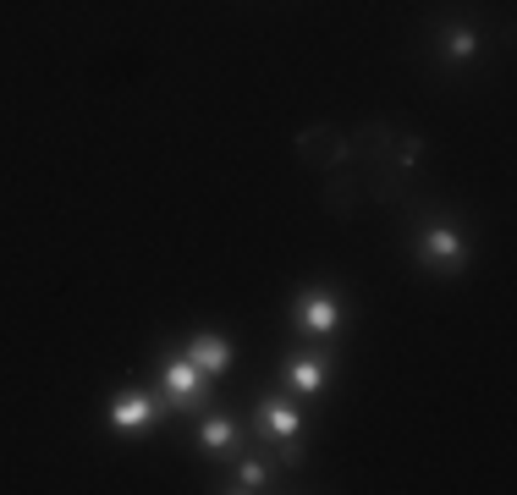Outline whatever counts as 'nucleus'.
<instances>
[{
	"label": "nucleus",
	"instance_id": "f257e3e1",
	"mask_svg": "<svg viewBox=\"0 0 517 495\" xmlns=\"http://www.w3.org/2000/svg\"><path fill=\"white\" fill-rule=\"evenodd\" d=\"M160 385H165V402H171V407H198V402H204V380H198V369L187 358L165 363Z\"/></svg>",
	"mask_w": 517,
	"mask_h": 495
},
{
	"label": "nucleus",
	"instance_id": "f03ea898",
	"mask_svg": "<svg viewBox=\"0 0 517 495\" xmlns=\"http://www.w3.org/2000/svg\"><path fill=\"white\" fill-rule=\"evenodd\" d=\"M187 363H193L198 374H226L231 369V341L226 336H193Z\"/></svg>",
	"mask_w": 517,
	"mask_h": 495
},
{
	"label": "nucleus",
	"instance_id": "7ed1b4c3",
	"mask_svg": "<svg viewBox=\"0 0 517 495\" xmlns=\"http://www.w3.org/2000/svg\"><path fill=\"white\" fill-rule=\"evenodd\" d=\"M418 248H424V259L435 264V270H457V264H462V242H457V231H451V226H429Z\"/></svg>",
	"mask_w": 517,
	"mask_h": 495
},
{
	"label": "nucleus",
	"instance_id": "20e7f679",
	"mask_svg": "<svg viewBox=\"0 0 517 495\" xmlns=\"http://www.w3.org/2000/svg\"><path fill=\"white\" fill-rule=\"evenodd\" d=\"M149 418H154V396H143V391H127V396H116V407H110V424L116 429H149Z\"/></svg>",
	"mask_w": 517,
	"mask_h": 495
},
{
	"label": "nucleus",
	"instance_id": "39448f33",
	"mask_svg": "<svg viewBox=\"0 0 517 495\" xmlns=\"http://www.w3.org/2000/svg\"><path fill=\"white\" fill-rule=\"evenodd\" d=\"M297 325L303 330H330L336 325V297L330 292H303L297 297Z\"/></svg>",
	"mask_w": 517,
	"mask_h": 495
},
{
	"label": "nucleus",
	"instance_id": "423d86ee",
	"mask_svg": "<svg viewBox=\"0 0 517 495\" xmlns=\"http://www.w3.org/2000/svg\"><path fill=\"white\" fill-rule=\"evenodd\" d=\"M259 429H270V440L292 446V440H297V413H292L286 402H264V407H259Z\"/></svg>",
	"mask_w": 517,
	"mask_h": 495
},
{
	"label": "nucleus",
	"instance_id": "0eeeda50",
	"mask_svg": "<svg viewBox=\"0 0 517 495\" xmlns=\"http://www.w3.org/2000/svg\"><path fill=\"white\" fill-rule=\"evenodd\" d=\"M286 380H292L297 396H319V385H325V358H297L292 369H286Z\"/></svg>",
	"mask_w": 517,
	"mask_h": 495
},
{
	"label": "nucleus",
	"instance_id": "6e6552de",
	"mask_svg": "<svg viewBox=\"0 0 517 495\" xmlns=\"http://www.w3.org/2000/svg\"><path fill=\"white\" fill-rule=\"evenodd\" d=\"M198 440H204V451H209V457H220V451H231V446H237V424H231V418H204Z\"/></svg>",
	"mask_w": 517,
	"mask_h": 495
},
{
	"label": "nucleus",
	"instance_id": "1a4fd4ad",
	"mask_svg": "<svg viewBox=\"0 0 517 495\" xmlns=\"http://www.w3.org/2000/svg\"><path fill=\"white\" fill-rule=\"evenodd\" d=\"M264 484H270V468L253 457V462H242V468H237V484H231V490H264Z\"/></svg>",
	"mask_w": 517,
	"mask_h": 495
},
{
	"label": "nucleus",
	"instance_id": "9d476101",
	"mask_svg": "<svg viewBox=\"0 0 517 495\" xmlns=\"http://www.w3.org/2000/svg\"><path fill=\"white\" fill-rule=\"evenodd\" d=\"M473 50H479L473 28H451V33H446V55H457V61H462V55H473Z\"/></svg>",
	"mask_w": 517,
	"mask_h": 495
}]
</instances>
